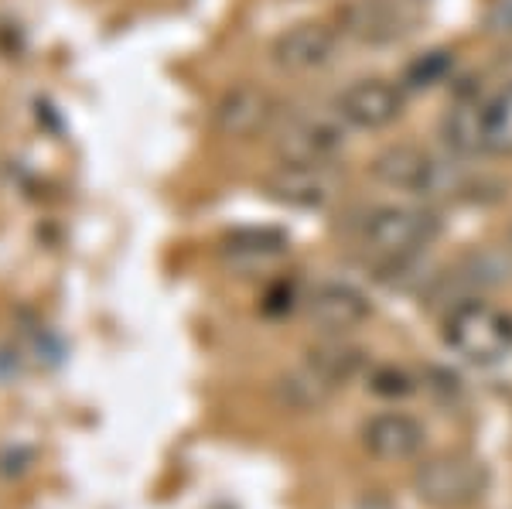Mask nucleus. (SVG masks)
I'll use <instances>...</instances> for the list:
<instances>
[{
  "label": "nucleus",
  "instance_id": "nucleus-1",
  "mask_svg": "<svg viewBox=\"0 0 512 509\" xmlns=\"http://www.w3.org/2000/svg\"><path fill=\"white\" fill-rule=\"evenodd\" d=\"M441 233V219L431 209L414 205H383L362 223V246L386 267H403L424 253Z\"/></svg>",
  "mask_w": 512,
  "mask_h": 509
},
{
  "label": "nucleus",
  "instance_id": "nucleus-2",
  "mask_svg": "<svg viewBox=\"0 0 512 509\" xmlns=\"http://www.w3.org/2000/svg\"><path fill=\"white\" fill-rule=\"evenodd\" d=\"M444 342L472 366H499L512 356V315L485 301H461L444 318Z\"/></svg>",
  "mask_w": 512,
  "mask_h": 509
},
{
  "label": "nucleus",
  "instance_id": "nucleus-3",
  "mask_svg": "<svg viewBox=\"0 0 512 509\" xmlns=\"http://www.w3.org/2000/svg\"><path fill=\"white\" fill-rule=\"evenodd\" d=\"M489 465L468 451H448L417 465L414 492L434 509H465L489 492Z\"/></svg>",
  "mask_w": 512,
  "mask_h": 509
},
{
  "label": "nucleus",
  "instance_id": "nucleus-4",
  "mask_svg": "<svg viewBox=\"0 0 512 509\" xmlns=\"http://www.w3.org/2000/svg\"><path fill=\"white\" fill-rule=\"evenodd\" d=\"M342 144V127L321 113H294L291 120L280 123L274 137L280 164H328L342 151Z\"/></svg>",
  "mask_w": 512,
  "mask_h": 509
},
{
  "label": "nucleus",
  "instance_id": "nucleus-5",
  "mask_svg": "<svg viewBox=\"0 0 512 509\" xmlns=\"http://www.w3.org/2000/svg\"><path fill=\"white\" fill-rule=\"evenodd\" d=\"M417 24L410 0H352L342 11V28L362 45H393Z\"/></svg>",
  "mask_w": 512,
  "mask_h": 509
},
{
  "label": "nucleus",
  "instance_id": "nucleus-6",
  "mask_svg": "<svg viewBox=\"0 0 512 509\" xmlns=\"http://www.w3.org/2000/svg\"><path fill=\"white\" fill-rule=\"evenodd\" d=\"M277 120V100L270 89L263 86H233L216 106V130L233 141H253V137L267 134L270 123Z\"/></svg>",
  "mask_w": 512,
  "mask_h": 509
},
{
  "label": "nucleus",
  "instance_id": "nucleus-7",
  "mask_svg": "<svg viewBox=\"0 0 512 509\" xmlns=\"http://www.w3.org/2000/svg\"><path fill=\"white\" fill-rule=\"evenodd\" d=\"M373 178L386 188H400V192L434 195L437 185H441V164H437L424 147L393 144L376 154Z\"/></svg>",
  "mask_w": 512,
  "mask_h": 509
},
{
  "label": "nucleus",
  "instance_id": "nucleus-8",
  "mask_svg": "<svg viewBox=\"0 0 512 509\" xmlns=\"http://www.w3.org/2000/svg\"><path fill=\"white\" fill-rule=\"evenodd\" d=\"M403 113L400 86L386 79H359L338 96V117L359 130H383Z\"/></svg>",
  "mask_w": 512,
  "mask_h": 509
},
{
  "label": "nucleus",
  "instance_id": "nucleus-9",
  "mask_svg": "<svg viewBox=\"0 0 512 509\" xmlns=\"http://www.w3.org/2000/svg\"><path fill=\"white\" fill-rule=\"evenodd\" d=\"M424 424L400 410H386L362 424V445L379 462H410L424 448Z\"/></svg>",
  "mask_w": 512,
  "mask_h": 509
},
{
  "label": "nucleus",
  "instance_id": "nucleus-10",
  "mask_svg": "<svg viewBox=\"0 0 512 509\" xmlns=\"http://www.w3.org/2000/svg\"><path fill=\"white\" fill-rule=\"evenodd\" d=\"M335 31L321 21H301L294 28H287L284 35L274 41L270 55H274V65L284 72H311L321 69V65L332 62L335 55Z\"/></svg>",
  "mask_w": 512,
  "mask_h": 509
},
{
  "label": "nucleus",
  "instance_id": "nucleus-11",
  "mask_svg": "<svg viewBox=\"0 0 512 509\" xmlns=\"http://www.w3.org/2000/svg\"><path fill=\"white\" fill-rule=\"evenodd\" d=\"M263 192L280 205L315 209V205H325L332 199L335 182L328 175V164H280L263 182Z\"/></svg>",
  "mask_w": 512,
  "mask_h": 509
},
{
  "label": "nucleus",
  "instance_id": "nucleus-12",
  "mask_svg": "<svg viewBox=\"0 0 512 509\" xmlns=\"http://www.w3.org/2000/svg\"><path fill=\"white\" fill-rule=\"evenodd\" d=\"M308 315L321 332L342 335L369 318V301L352 284H321L308 298Z\"/></svg>",
  "mask_w": 512,
  "mask_h": 509
},
{
  "label": "nucleus",
  "instance_id": "nucleus-13",
  "mask_svg": "<svg viewBox=\"0 0 512 509\" xmlns=\"http://www.w3.org/2000/svg\"><path fill=\"white\" fill-rule=\"evenodd\" d=\"M441 134L458 158H475L478 151H485V103H478L475 96H458L441 123Z\"/></svg>",
  "mask_w": 512,
  "mask_h": 509
},
{
  "label": "nucleus",
  "instance_id": "nucleus-14",
  "mask_svg": "<svg viewBox=\"0 0 512 509\" xmlns=\"http://www.w3.org/2000/svg\"><path fill=\"white\" fill-rule=\"evenodd\" d=\"M304 366H308L311 373H315L318 380L335 393L338 387H345V383L359 373L362 352L355 346H349V342H342V339H328V342H321V346H315L308 352V363Z\"/></svg>",
  "mask_w": 512,
  "mask_h": 509
},
{
  "label": "nucleus",
  "instance_id": "nucleus-15",
  "mask_svg": "<svg viewBox=\"0 0 512 509\" xmlns=\"http://www.w3.org/2000/svg\"><path fill=\"white\" fill-rule=\"evenodd\" d=\"M485 154L512 158V82L485 103Z\"/></svg>",
  "mask_w": 512,
  "mask_h": 509
},
{
  "label": "nucleus",
  "instance_id": "nucleus-16",
  "mask_svg": "<svg viewBox=\"0 0 512 509\" xmlns=\"http://www.w3.org/2000/svg\"><path fill=\"white\" fill-rule=\"evenodd\" d=\"M226 250L233 257H246V260H274L287 250V236L280 229H239L226 240Z\"/></svg>",
  "mask_w": 512,
  "mask_h": 509
},
{
  "label": "nucleus",
  "instance_id": "nucleus-17",
  "mask_svg": "<svg viewBox=\"0 0 512 509\" xmlns=\"http://www.w3.org/2000/svg\"><path fill=\"white\" fill-rule=\"evenodd\" d=\"M454 69V55L448 52V48H434V52H424L417 55L414 62L403 69V86L407 89H431L437 86V82H444L451 76Z\"/></svg>",
  "mask_w": 512,
  "mask_h": 509
},
{
  "label": "nucleus",
  "instance_id": "nucleus-18",
  "mask_svg": "<svg viewBox=\"0 0 512 509\" xmlns=\"http://www.w3.org/2000/svg\"><path fill=\"white\" fill-rule=\"evenodd\" d=\"M373 390L383 393V397H407L410 390H414V383H410V376L403 373V369H376L373 373Z\"/></svg>",
  "mask_w": 512,
  "mask_h": 509
},
{
  "label": "nucleus",
  "instance_id": "nucleus-19",
  "mask_svg": "<svg viewBox=\"0 0 512 509\" xmlns=\"http://www.w3.org/2000/svg\"><path fill=\"white\" fill-rule=\"evenodd\" d=\"M485 28L499 38H512V0H492L485 11Z\"/></svg>",
  "mask_w": 512,
  "mask_h": 509
},
{
  "label": "nucleus",
  "instance_id": "nucleus-20",
  "mask_svg": "<svg viewBox=\"0 0 512 509\" xmlns=\"http://www.w3.org/2000/svg\"><path fill=\"white\" fill-rule=\"evenodd\" d=\"M410 4H420V0H410Z\"/></svg>",
  "mask_w": 512,
  "mask_h": 509
},
{
  "label": "nucleus",
  "instance_id": "nucleus-21",
  "mask_svg": "<svg viewBox=\"0 0 512 509\" xmlns=\"http://www.w3.org/2000/svg\"><path fill=\"white\" fill-rule=\"evenodd\" d=\"M509 240H512V229H509Z\"/></svg>",
  "mask_w": 512,
  "mask_h": 509
}]
</instances>
